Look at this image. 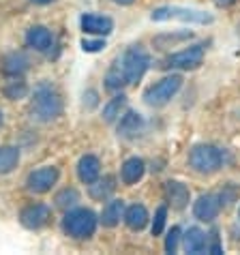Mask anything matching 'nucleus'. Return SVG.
<instances>
[{"label": "nucleus", "mask_w": 240, "mask_h": 255, "mask_svg": "<svg viewBox=\"0 0 240 255\" xmlns=\"http://www.w3.org/2000/svg\"><path fill=\"white\" fill-rule=\"evenodd\" d=\"M180 86H182V75H167L146 90L144 101L150 105V108H163L165 103H169L176 97Z\"/></svg>", "instance_id": "obj_4"}, {"label": "nucleus", "mask_w": 240, "mask_h": 255, "mask_svg": "<svg viewBox=\"0 0 240 255\" xmlns=\"http://www.w3.org/2000/svg\"><path fill=\"white\" fill-rule=\"evenodd\" d=\"M118 62L124 71L126 84H137L144 77L148 67H150V56L146 54V49L142 45H131Z\"/></svg>", "instance_id": "obj_3"}, {"label": "nucleus", "mask_w": 240, "mask_h": 255, "mask_svg": "<svg viewBox=\"0 0 240 255\" xmlns=\"http://www.w3.org/2000/svg\"><path fill=\"white\" fill-rule=\"evenodd\" d=\"M77 176L84 185H90L95 182L99 176H101V161H99L95 154H84L77 163Z\"/></svg>", "instance_id": "obj_14"}, {"label": "nucleus", "mask_w": 240, "mask_h": 255, "mask_svg": "<svg viewBox=\"0 0 240 255\" xmlns=\"http://www.w3.org/2000/svg\"><path fill=\"white\" fill-rule=\"evenodd\" d=\"M124 223H126V228L133 230V232L144 230L146 223H148V210H146V206H142V204H133V206H129L124 210Z\"/></svg>", "instance_id": "obj_18"}, {"label": "nucleus", "mask_w": 240, "mask_h": 255, "mask_svg": "<svg viewBox=\"0 0 240 255\" xmlns=\"http://www.w3.org/2000/svg\"><path fill=\"white\" fill-rule=\"evenodd\" d=\"M215 2H217L219 6H232V4L236 2V0H215Z\"/></svg>", "instance_id": "obj_30"}, {"label": "nucleus", "mask_w": 240, "mask_h": 255, "mask_svg": "<svg viewBox=\"0 0 240 255\" xmlns=\"http://www.w3.org/2000/svg\"><path fill=\"white\" fill-rule=\"evenodd\" d=\"M82 30L86 34H97V37H108L114 30V22L108 15H97V13H86L82 17Z\"/></svg>", "instance_id": "obj_11"}, {"label": "nucleus", "mask_w": 240, "mask_h": 255, "mask_svg": "<svg viewBox=\"0 0 240 255\" xmlns=\"http://www.w3.org/2000/svg\"><path fill=\"white\" fill-rule=\"evenodd\" d=\"M165 219H167V208L159 206L157 212H154V221H152V236H159L165 228Z\"/></svg>", "instance_id": "obj_26"}, {"label": "nucleus", "mask_w": 240, "mask_h": 255, "mask_svg": "<svg viewBox=\"0 0 240 255\" xmlns=\"http://www.w3.org/2000/svg\"><path fill=\"white\" fill-rule=\"evenodd\" d=\"M124 105H126V97L124 95H116L103 108V120H105V123H114V120L120 116V112H122Z\"/></svg>", "instance_id": "obj_23"}, {"label": "nucleus", "mask_w": 240, "mask_h": 255, "mask_svg": "<svg viewBox=\"0 0 240 255\" xmlns=\"http://www.w3.org/2000/svg\"><path fill=\"white\" fill-rule=\"evenodd\" d=\"M49 219H52V208L45 206V204H32V206L24 208L22 215H19V221L28 230H41L43 225H47Z\"/></svg>", "instance_id": "obj_9"}, {"label": "nucleus", "mask_w": 240, "mask_h": 255, "mask_svg": "<svg viewBox=\"0 0 240 255\" xmlns=\"http://www.w3.org/2000/svg\"><path fill=\"white\" fill-rule=\"evenodd\" d=\"M2 69H4V73H11V75H17V73H24L26 71V65H28V60L24 58L22 54H9L6 58L2 60Z\"/></svg>", "instance_id": "obj_24"}, {"label": "nucleus", "mask_w": 240, "mask_h": 255, "mask_svg": "<svg viewBox=\"0 0 240 255\" xmlns=\"http://www.w3.org/2000/svg\"><path fill=\"white\" fill-rule=\"evenodd\" d=\"M126 84V77H124V71L120 67V62H116L114 67L108 71V75H105V88L112 90V93H116Z\"/></svg>", "instance_id": "obj_22"}, {"label": "nucleus", "mask_w": 240, "mask_h": 255, "mask_svg": "<svg viewBox=\"0 0 240 255\" xmlns=\"http://www.w3.org/2000/svg\"><path fill=\"white\" fill-rule=\"evenodd\" d=\"M56 206L58 208H65V210H69V208H73L77 202H80V193H77L75 189H62L58 195H56Z\"/></svg>", "instance_id": "obj_25"}, {"label": "nucleus", "mask_w": 240, "mask_h": 255, "mask_svg": "<svg viewBox=\"0 0 240 255\" xmlns=\"http://www.w3.org/2000/svg\"><path fill=\"white\" fill-rule=\"evenodd\" d=\"M30 2H34V4H49L52 0H30Z\"/></svg>", "instance_id": "obj_32"}, {"label": "nucleus", "mask_w": 240, "mask_h": 255, "mask_svg": "<svg viewBox=\"0 0 240 255\" xmlns=\"http://www.w3.org/2000/svg\"><path fill=\"white\" fill-rule=\"evenodd\" d=\"M142 129H144V120H142V116H139L137 112H133V110L126 112V114L120 118V123H118V135L124 137V139L137 137L139 133H142Z\"/></svg>", "instance_id": "obj_13"}, {"label": "nucleus", "mask_w": 240, "mask_h": 255, "mask_svg": "<svg viewBox=\"0 0 240 255\" xmlns=\"http://www.w3.org/2000/svg\"><path fill=\"white\" fill-rule=\"evenodd\" d=\"M122 217H124V202L122 200H112V202H108V206L103 208L99 221H101L105 228H116Z\"/></svg>", "instance_id": "obj_19"}, {"label": "nucleus", "mask_w": 240, "mask_h": 255, "mask_svg": "<svg viewBox=\"0 0 240 255\" xmlns=\"http://www.w3.org/2000/svg\"><path fill=\"white\" fill-rule=\"evenodd\" d=\"M0 125H2V112H0Z\"/></svg>", "instance_id": "obj_33"}, {"label": "nucleus", "mask_w": 240, "mask_h": 255, "mask_svg": "<svg viewBox=\"0 0 240 255\" xmlns=\"http://www.w3.org/2000/svg\"><path fill=\"white\" fill-rule=\"evenodd\" d=\"M99 217L90 208H71L62 219V230L75 240H86L97 232Z\"/></svg>", "instance_id": "obj_1"}, {"label": "nucleus", "mask_w": 240, "mask_h": 255, "mask_svg": "<svg viewBox=\"0 0 240 255\" xmlns=\"http://www.w3.org/2000/svg\"><path fill=\"white\" fill-rule=\"evenodd\" d=\"M178 240H180V228H172L165 238V251L167 253H176L178 249Z\"/></svg>", "instance_id": "obj_28"}, {"label": "nucleus", "mask_w": 240, "mask_h": 255, "mask_svg": "<svg viewBox=\"0 0 240 255\" xmlns=\"http://www.w3.org/2000/svg\"><path fill=\"white\" fill-rule=\"evenodd\" d=\"M19 163V148L0 146V174H11Z\"/></svg>", "instance_id": "obj_20"}, {"label": "nucleus", "mask_w": 240, "mask_h": 255, "mask_svg": "<svg viewBox=\"0 0 240 255\" xmlns=\"http://www.w3.org/2000/svg\"><path fill=\"white\" fill-rule=\"evenodd\" d=\"M223 163V154L219 148L210 144H200L189 152V165H191L197 174H215Z\"/></svg>", "instance_id": "obj_5"}, {"label": "nucleus", "mask_w": 240, "mask_h": 255, "mask_svg": "<svg viewBox=\"0 0 240 255\" xmlns=\"http://www.w3.org/2000/svg\"><path fill=\"white\" fill-rule=\"evenodd\" d=\"M185 249L187 253H193V255L208 251V236L200 228H189L185 234Z\"/></svg>", "instance_id": "obj_17"}, {"label": "nucleus", "mask_w": 240, "mask_h": 255, "mask_svg": "<svg viewBox=\"0 0 240 255\" xmlns=\"http://www.w3.org/2000/svg\"><path fill=\"white\" fill-rule=\"evenodd\" d=\"M154 22H167V19H182V22H195V24H208L213 17L206 15L204 11L185 9V6H159L152 11Z\"/></svg>", "instance_id": "obj_6"}, {"label": "nucleus", "mask_w": 240, "mask_h": 255, "mask_svg": "<svg viewBox=\"0 0 240 255\" xmlns=\"http://www.w3.org/2000/svg\"><path fill=\"white\" fill-rule=\"evenodd\" d=\"M163 193H165V200L172 204V208H176V210L187 208L189 197H191L189 189L178 180H167L165 187H163Z\"/></svg>", "instance_id": "obj_12"}, {"label": "nucleus", "mask_w": 240, "mask_h": 255, "mask_svg": "<svg viewBox=\"0 0 240 255\" xmlns=\"http://www.w3.org/2000/svg\"><path fill=\"white\" fill-rule=\"evenodd\" d=\"M103 47H105V41L101 37H99V39H84L82 41V49H84V52H90V54L101 52Z\"/></svg>", "instance_id": "obj_29"}, {"label": "nucleus", "mask_w": 240, "mask_h": 255, "mask_svg": "<svg viewBox=\"0 0 240 255\" xmlns=\"http://www.w3.org/2000/svg\"><path fill=\"white\" fill-rule=\"evenodd\" d=\"M116 4H122V6H129V4H133L135 2V0H114Z\"/></svg>", "instance_id": "obj_31"}, {"label": "nucleus", "mask_w": 240, "mask_h": 255, "mask_svg": "<svg viewBox=\"0 0 240 255\" xmlns=\"http://www.w3.org/2000/svg\"><path fill=\"white\" fill-rule=\"evenodd\" d=\"M32 118L41 120V123H49L54 120L56 116H60L62 112V101H60V95L56 93L52 86H39L34 90V97H32Z\"/></svg>", "instance_id": "obj_2"}, {"label": "nucleus", "mask_w": 240, "mask_h": 255, "mask_svg": "<svg viewBox=\"0 0 240 255\" xmlns=\"http://www.w3.org/2000/svg\"><path fill=\"white\" fill-rule=\"evenodd\" d=\"M26 43L32 49H37V52H47L54 43V37L45 26H32L26 32Z\"/></svg>", "instance_id": "obj_15"}, {"label": "nucleus", "mask_w": 240, "mask_h": 255, "mask_svg": "<svg viewBox=\"0 0 240 255\" xmlns=\"http://www.w3.org/2000/svg\"><path fill=\"white\" fill-rule=\"evenodd\" d=\"M219 210H221V200L213 193H206V195H200L197 202L193 204V215L195 219H200L204 223H210L215 221Z\"/></svg>", "instance_id": "obj_10"}, {"label": "nucleus", "mask_w": 240, "mask_h": 255, "mask_svg": "<svg viewBox=\"0 0 240 255\" xmlns=\"http://www.w3.org/2000/svg\"><path fill=\"white\" fill-rule=\"evenodd\" d=\"M58 167H52V165H45V167H39L34 172L28 174L26 178V187L30 193H47L56 182H58Z\"/></svg>", "instance_id": "obj_8"}, {"label": "nucleus", "mask_w": 240, "mask_h": 255, "mask_svg": "<svg viewBox=\"0 0 240 255\" xmlns=\"http://www.w3.org/2000/svg\"><path fill=\"white\" fill-rule=\"evenodd\" d=\"M116 189V178L114 176H105L103 180H95V182H90V195L95 197V200H105L112 191Z\"/></svg>", "instance_id": "obj_21"}, {"label": "nucleus", "mask_w": 240, "mask_h": 255, "mask_svg": "<svg viewBox=\"0 0 240 255\" xmlns=\"http://www.w3.org/2000/svg\"><path fill=\"white\" fill-rule=\"evenodd\" d=\"M26 93H28V88H26V84L24 82H13L11 86H6L4 88V95L9 97V99H22V97H26Z\"/></svg>", "instance_id": "obj_27"}, {"label": "nucleus", "mask_w": 240, "mask_h": 255, "mask_svg": "<svg viewBox=\"0 0 240 255\" xmlns=\"http://www.w3.org/2000/svg\"><path fill=\"white\" fill-rule=\"evenodd\" d=\"M204 52H206V45L204 43L191 45L187 49H180V52L167 56L163 67H167V69H185V71L197 69L202 65V60H204Z\"/></svg>", "instance_id": "obj_7"}, {"label": "nucleus", "mask_w": 240, "mask_h": 255, "mask_svg": "<svg viewBox=\"0 0 240 255\" xmlns=\"http://www.w3.org/2000/svg\"><path fill=\"white\" fill-rule=\"evenodd\" d=\"M238 217H240V210H238Z\"/></svg>", "instance_id": "obj_34"}, {"label": "nucleus", "mask_w": 240, "mask_h": 255, "mask_svg": "<svg viewBox=\"0 0 240 255\" xmlns=\"http://www.w3.org/2000/svg\"><path fill=\"white\" fill-rule=\"evenodd\" d=\"M146 172V165L139 157H131L122 163V169H120V178H122L124 185H135V182L142 180V176Z\"/></svg>", "instance_id": "obj_16"}]
</instances>
